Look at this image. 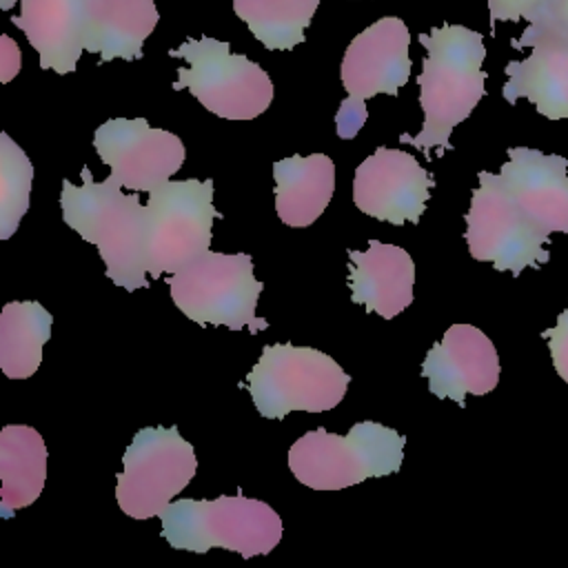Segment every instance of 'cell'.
Returning a JSON list of instances; mask_svg holds the SVG:
<instances>
[{
    "instance_id": "cell-18",
    "label": "cell",
    "mask_w": 568,
    "mask_h": 568,
    "mask_svg": "<svg viewBox=\"0 0 568 568\" xmlns=\"http://www.w3.org/2000/svg\"><path fill=\"white\" fill-rule=\"evenodd\" d=\"M506 75L501 89L506 102L526 98L548 120L568 118V44L541 40L532 44L528 58L510 60Z\"/></svg>"
},
{
    "instance_id": "cell-19",
    "label": "cell",
    "mask_w": 568,
    "mask_h": 568,
    "mask_svg": "<svg viewBox=\"0 0 568 568\" xmlns=\"http://www.w3.org/2000/svg\"><path fill=\"white\" fill-rule=\"evenodd\" d=\"M155 24L153 0H87L84 49L100 53V64L115 58L140 60L142 44Z\"/></svg>"
},
{
    "instance_id": "cell-29",
    "label": "cell",
    "mask_w": 568,
    "mask_h": 568,
    "mask_svg": "<svg viewBox=\"0 0 568 568\" xmlns=\"http://www.w3.org/2000/svg\"><path fill=\"white\" fill-rule=\"evenodd\" d=\"M13 2H18V0H0V9H2V11H9V9L13 7Z\"/></svg>"
},
{
    "instance_id": "cell-7",
    "label": "cell",
    "mask_w": 568,
    "mask_h": 568,
    "mask_svg": "<svg viewBox=\"0 0 568 568\" xmlns=\"http://www.w3.org/2000/svg\"><path fill=\"white\" fill-rule=\"evenodd\" d=\"M169 55L189 62L178 69L173 89H189L204 109L224 120H253L273 102L268 73L246 55L231 53L229 42L189 38Z\"/></svg>"
},
{
    "instance_id": "cell-14",
    "label": "cell",
    "mask_w": 568,
    "mask_h": 568,
    "mask_svg": "<svg viewBox=\"0 0 568 568\" xmlns=\"http://www.w3.org/2000/svg\"><path fill=\"white\" fill-rule=\"evenodd\" d=\"M422 375L435 397H448L464 406L468 393L486 395L499 382V357L484 331L470 324H453L435 342L422 362Z\"/></svg>"
},
{
    "instance_id": "cell-4",
    "label": "cell",
    "mask_w": 568,
    "mask_h": 568,
    "mask_svg": "<svg viewBox=\"0 0 568 568\" xmlns=\"http://www.w3.org/2000/svg\"><path fill=\"white\" fill-rule=\"evenodd\" d=\"M406 437L379 422H357L346 435L315 428L288 450L295 479L313 490H339L368 477L397 473Z\"/></svg>"
},
{
    "instance_id": "cell-8",
    "label": "cell",
    "mask_w": 568,
    "mask_h": 568,
    "mask_svg": "<svg viewBox=\"0 0 568 568\" xmlns=\"http://www.w3.org/2000/svg\"><path fill=\"white\" fill-rule=\"evenodd\" d=\"M197 470L193 446L175 426H151L133 435L118 473L115 499L133 519L160 517Z\"/></svg>"
},
{
    "instance_id": "cell-12",
    "label": "cell",
    "mask_w": 568,
    "mask_h": 568,
    "mask_svg": "<svg viewBox=\"0 0 568 568\" xmlns=\"http://www.w3.org/2000/svg\"><path fill=\"white\" fill-rule=\"evenodd\" d=\"M93 146L111 169V180L131 191L151 193L169 182L184 164L182 140L164 129H153L144 118H113L95 129Z\"/></svg>"
},
{
    "instance_id": "cell-27",
    "label": "cell",
    "mask_w": 568,
    "mask_h": 568,
    "mask_svg": "<svg viewBox=\"0 0 568 568\" xmlns=\"http://www.w3.org/2000/svg\"><path fill=\"white\" fill-rule=\"evenodd\" d=\"M544 0H488V13H490V33H495L497 20H530Z\"/></svg>"
},
{
    "instance_id": "cell-5",
    "label": "cell",
    "mask_w": 568,
    "mask_h": 568,
    "mask_svg": "<svg viewBox=\"0 0 568 568\" xmlns=\"http://www.w3.org/2000/svg\"><path fill=\"white\" fill-rule=\"evenodd\" d=\"M348 382L331 355L291 342L264 346L246 375L251 399L266 419H282L291 410H331L344 399Z\"/></svg>"
},
{
    "instance_id": "cell-15",
    "label": "cell",
    "mask_w": 568,
    "mask_h": 568,
    "mask_svg": "<svg viewBox=\"0 0 568 568\" xmlns=\"http://www.w3.org/2000/svg\"><path fill=\"white\" fill-rule=\"evenodd\" d=\"M568 160L530 146H510L499 180L515 204L548 235L568 233Z\"/></svg>"
},
{
    "instance_id": "cell-16",
    "label": "cell",
    "mask_w": 568,
    "mask_h": 568,
    "mask_svg": "<svg viewBox=\"0 0 568 568\" xmlns=\"http://www.w3.org/2000/svg\"><path fill=\"white\" fill-rule=\"evenodd\" d=\"M348 260L351 302L384 320H393L413 302L415 264L402 246L371 240L366 251L348 248Z\"/></svg>"
},
{
    "instance_id": "cell-10",
    "label": "cell",
    "mask_w": 568,
    "mask_h": 568,
    "mask_svg": "<svg viewBox=\"0 0 568 568\" xmlns=\"http://www.w3.org/2000/svg\"><path fill=\"white\" fill-rule=\"evenodd\" d=\"M466 213V244L475 260L490 262L497 271L519 275L550 260L548 233L541 231L508 195L499 173L479 171Z\"/></svg>"
},
{
    "instance_id": "cell-22",
    "label": "cell",
    "mask_w": 568,
    "mask_h": 568,
    "mask_svg": "<svg viewBox=\"0 0 568 568\" xmlns=\"http://www.w3.org/2000/svg\"><path fill=\"white\" fill-rule=\"evenodd\" d=\"M51 313L40 302H7L0 313V368L9 379L31 377L51 337Z\"/></svg>"
},
{
    "instance_id": "cell-28",
    "label": "cell",
    "mask_w": 568,
    "mask_h": 568,
    "mask_svg": "<svg viewBox=\"0 0 568 568\" xmlns=\"http://www.w3.org/2000/svg\"><path fill=\"white\" fill-rule=\"evenodd\" d=\"M0 42H2V82H9L20 71V49L9 36H2Z\"/></svg>"
},
{
    "instance_id": "cell-1",
    "label": "cell",
    "mask_w": 568,
    "mask_h": 568,
    "mask_svg": "<svg viewBox=\"0 0 568 568\" xmlns=\"http://www.w3.org/2000/svg\"><path fill=\"white\" fill-rule=\"evenodd\" d=\"M419 42L428 51L417 78L424 124L417 135L402 133L399 142H410L424 153L433 146L448 151L453 149L448 142L453 129L473 113L486 93L484 38L468 27L444 24L419 33Z\"/></svg>"
},
{
    "instance_id": "cell-23",
    "label": "cell",
    "mask_w": 568,
    "mask_h": 568,
    "mask_svg": "<svg viewBox=\"0 0 568 568\" xmlns=\"http://www.w3.org/2000/svg\"><path fill=\"white\" fill-rule=\"evenodd\" d=\"M320 0H233V11L271 51L304 42Z\"/></svg>"
},
{
    "instance_id": "cell-13",
    "label": "cell",
    "mask_w": 568,
    "mask_h": 568,
    "mask_svg": "<svg viewBox=\"0 0 568 568\" xmlns=\"http://www.w3.org/2000/svg\"><path fill=\"white\" fill-rule=\"evenodd\" d=\"M435 178L413 155L399 149L377 146L357 169L353 178L355 206L375 217L402 226L417 224Z\"/></svg>"
},
{
    "instance_id": "cell-11",
    "label": "cell",
    "mask_w": 568,
    "mask_h": 568,
    "mask_svg": "<svg viewBox=\"0 0 568 568\" xmlns=\"http://www.w3.org/2000/svg\"><path fill=\"white\" fill-rule=\"evenodd\" d=\"M149 275L178 273L184 264L209 251L213 220L220 213L213 206L211 180L164 182L149 193Z\"/></svg>"
},
{
    "instance_id": "cell-2",
    "label": "cell",
    "mask_w": 568,
    "mask_h": 568,
    "mask_svg": "<svg viewBox=\"0 0 568 568\" xmlns=\"http://www.w3.org/2000/svg\"><path fill=\"white\" fill-rule=\"evenodd\" d=\"M82 186L62 182L60 209L64 222L82 240L95 244L106 266V277L126 291L146 288V246L149 209L135 193L124 195L122 186L106 178L93 182L91 171L82 166Z\"/></svg>"
},
{
    "instance_id": "cell-25",
    "label": "cell",
    "mask_w": 568,
    "mask_h": 568,
    "mask_svg": "<svg viewBox=\"0 0 568 568\" xmlns=\"http://www.w3.org/2000/svg\"><path fill=\"white\" fill-rule=\"evenodd\" d=\"M541 40L568 44V0H544L539 11L528 20L524 33L513 40V47L524 49Z\"/></svg>"
},
{
    "instance_id": "cell-9",
    "label": "cell",
    "mask_w": 568,
    "mask_h": 568,
    "mask_svg": "<svg viewBox=\"0 0 568 568\" xmlns=\"http://www.w3.org/2000/svg\"><path fill=\"white\" fill-rule=\"evenodd\" d=\"M410 33L402 18L384 16L346 47L342 60V84L348 98L335 115V131L342 140L355 138L366 122V100L377 93L397 95L408 82Z\"/></svg>"
},
{
    "instance_id": "cell-24",
    "label": "cell",
    "mask_w": 568,
    "mask_h": 568,
    "mask_svg": "<svg viewBox=\"0 0 568 568\" xmlns=\"http://www.w3.org/2000/svg\"><path fill=\"white\" fill-rule=\"evenodd\" d=\"M33 164L27 153L0 133V237L9 240L29 209Z\"/></svg>"
},
{
    "instance_id": "cell-21",
    "label": "cell",
    "mask_w": 568,
    "mask_h": 568,
    "mask_svg": "<svg viewBox=\"0 0 568 568\" xmlns=\"http://www.w3.org/2000/svg\"><path fill=\"white\" fill-rule=\"evenodd\" d=\"M47 479V446L42 435L24 424L0 430V513L31 506Z\"/></svg>"
},
{
    "instance_id": "cell-20",
    "label": "cell",
    "mask_w": 568,
    "mask_h": 568,
    "mask_svg": "<svg viewBox=\"0 0 568 568\" xmlns=\"http://www.w3.org/2000/svg\"><path fill=\"white\" fill-rule=\"evenodd\" d=\"M275 211L288 226L313 224L335 191V164L324 153L291 155L273 164Z\"/></svg>"
},
{
    "instance_id": "cell-3",
    "label": "cell",
    "mask_w": 568,
    "mask_h": 568,
    "mask_svg": "<svg viewBox=\"0 0 568 568\" xmlns=\"http://www.w3.org/2000/svg\"><path fill=\"white\" fill-rule=\"evenodd\" d=\"M162 537L178 550L204 555L226 548L242 557L268 555L282 539V519L264 501L237 495L178 499L160 515Z\"/></svg>"
},
{
    "instance_id": "cell-6",
    "label": "cell",
    "mask_w": 568,
    "mask_h": 568,
    "mask_svg": "<svg viewBox=\"0 0 568 568\" xmlns=\"http://www.w3.org/2000/svg\"><path fill=\"white\" fill-rule=\"evenodd\" d=\"M169 288L173 304L197 324H222L231 331L248 326L257 333L268 326L255 315L262 282L253 275V260L246 253L204 251L178 273H171Z\"/></svg>"
},
{
    "instance_id": "cell-17",
    "label": "cell",
    "mask_w": 568,
    "mask_h": 568,
    "mask_svg": "<svg viewBox=\"0 0 568 568\" xmlns=\"http://www.w3.org/2000/svg\"><path fill=\"white\" fill-rule=\"evenodd\" d=\"M11 22L38 51L42 69L75 71L87 40V0H20Z\"/></svg>"
},
{
    "instance_id": "cell-26",
    "label": "cell",
    "mask_w": 568,
    "mask_h": 568,
    "mask_svg": "<svg viewBox=\"0 0 568 568\" xmlns=\"http://www.w3.org/2000/svg\"><path fill=\"white\" fill-rule=\"evenodd\" d=\"M541 337H548L552 366L559 373V377L568 384V308L559 313L557 324L552 328H546Z\"/></svg>"
}]
</instances>
